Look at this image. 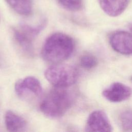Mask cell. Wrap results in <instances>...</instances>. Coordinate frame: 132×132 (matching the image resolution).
Segmentation results:
<instances>
[{
	"label": "cell",
	"mask_w": 132,
	"mask_h": 132,
	"mask_svg": "<svg viewBox=\"0 0 132 132\" xmlns=\"http://www.w3.org/2000/svg\"><path fill=\"white\" fill-rule=\"evenodd\" d=\"M74 46V41L70 36L64 33L56 32L45 41L41 55L46 61L53 63H60L71 56Z\"/></svg>",
	"instance_id": "cell-1"
},
{
	"label": "cell",
	"mask_w": 132,
	"mask_h": 132,
	"mask_svg": "<svg viewBox=\"0 0 132 132\" xmlns=\"http://www.w3.org/2000/svg\"><path fill=\"white\" fill-rule=\"evenodd\" d=\"M67 88L55 87L50 90L41 102L40 108L45 116L57 118L64 115L72 106L74 96Z\"/></svg>",
	"instance_id": "cell-2"
},
{
	"label": "cell",
	"mask_w": 132,
	"mask_h": 132,
	"mask_svg": "<svg viewBox=\"0 0 132 132\" xmlns=\"http://www.w3.org/2000/svg\"><path fill=\"white\" fill-rule=\"evenodd\" d=\"M44 76L55 87L68 88L77 81L79 73L77 69L72 65L58 63L47 68Z\"/></svg>",
	"instance_id": "cell-3"
},
{
	"label": "cell",
	"mask_w": 132,
	"mask_h": 132,
	"mask_svg": "<svg viewBox=\"0 0 132 132\" xmlns=\"http://www.w3.org/2000/svg\"><path fill=\"white\" fill-rule=\"evenodd\" d=\"M14 89L17 95L23 99H30L41 96L42 87L40 81L34 76H27L18 80Z\"/></svg>",
	"instance_id": "cell-4"
},
{
	"label": "cell",
	"mask_w": 132,
	"mask_h": 132,
	"mask_svg": "<svg viewBox=\"0 0 132 132\" xmlns=\"http://www.w3.org/2000/svg\"><path fill=\"white\" fill-rule=\"evenodd\" d=\"M85 129L87 131L109 132L112 131V126L106 113L97 110L89 116Z\"/></svg>",
	"instance_id": "cell-5"
},
{
	"label": "cell",
	"mask_w": 132,
	"mask_h": 132,
	"mask_svg": "<svg viewBox=\"0 0 132 132\" xmlns=\"http://www.w3.org/2000/svg\"><path fill=\"white\" fill-rule=\"evenodd\" d=\"M111 47L123 55L132 54V34L125 31H116L109 38Z\"/></svg>",
	"instance_id": "cell-6"
},
{
	"label": "cell",
	"mask_w": 132,
	"mask_h": 132,
	"mask_svg": "<svg viewBox=\"0 0 132 132\" xmlns=\"http://www.w3.org/2000/svg\"><path fill=\"white\" fill-rule=\"evenodd\" d=\"M103 96L113 103H119L128 99L131 94V90L127 86L121 82H116L104 89Z\"/></svg>",
	"instance_id": "cell-7"
},
{
	"label": "cell",
	"mask_w": 132,
	"mask_h": 132,
	"mask_svg": "<svg viewBox=\"0 0 132 132\" xmlns=\"http://www.w3.org/2000/svg\"><path fill=\"white\" fill-rule=\"evenodd\" d=\"M103 11L108 15L116 17L122 14L128 5V0H99Z\"/></svg>",
	"instance_id": "cell-8"
},
{
	"label": "cell",
	"mask_w": 132,
	"mask_h": 132,
	"mask_svg": "<svg viewBox=\"0 0 132 132\" xmlns=\"http://www.w3.org/2000/svg\"><path fill=\"white\" fill-rule=\"evenodd\" d=\"M5 123L7 129L13 132L23 131L27 124L24 118L11 110L6 112Z\"/></svg>",
	"instance_id": "cell-9"
},
{
	"label": "cell",
	"mask_w": 132,
	"mask_h": 132,
	"mask_svg": "<svg viewBox=\"0 0 132 132\" xmlns=\"http://www.w3.org/2000/svg\"><path fill=\"white\" fill-rule=\"evenodd\" d=\"M16 13L22 15H29L32 11V0H5Z\"/></svg>",
	"instance_id": "cell-10"
},
{
	"label": "cell",
	"mask_w": 132,
	"mask_h": 132,
	"mask_svg": "<svg viewBox=\"0 0 132 132\" xmlns=\"http://www.w3.org/2000/svg\"><path fill=\"white\" fill-rule=\"evenodd\" d=\"M13 35L15 41L22 50L30 55L34 53L32 40L24 35L18 28L13 29Z\"/></svg>",
	"instance_id": "cell-11"
},
{
	"label": "cell",
	"mask_w": 132,
	"mask_h": 132,
	"mask_svg": "<svg viewBox=\"0 0 132 132\" xmlns=\"http://www.w3.org/2000/svg\"><path fill=\"white\" fill-rule=\"evenodd\" d=\"M120 121L122 129L125 131L132 130V110L123 111L120 116Z\"/></svg>",
	"instance_id": "cell-12"
},
{
	"label": "cell",
	"mask_w": 132,
	"mask_h": 132,
	"mask_svg": "<svg viewBox=\"0 0 132 132\" xmlns=\"http://www.w3.org/2000/svg\"><path fill=\"white\" fill-rule=\"evenodd\" d=\"M65 9L72 11L80 10L82 6V0H57Z\"/></svg>",
	"instance_id": "cell-13"
},
{
	"label": "cell",
	"mask_w": 132,
	"mask_h": 132,
	"mask_svg": "<svg viewBox=\"0 0 132 132\" xmlns=\"http://www.w3.org/2000/svg\"><path fill=\"white\" fill-rule=\"evenodd\" d=\"M79 62L81 67L85 69L90 70L96 66L97 60L92 55L85 54L80 57Z\"/></svg>",
	"instance_id": "cell-14"
},
{
	"label": "cell",
	"mask_w": 132,
	"mask_h": 132,
	"mask_svg": "<svg viewBox=\"0 0 132 132\" xmlns=\"http://www.w3.org/2000/svg\"><path fill=\"white\" fill-rule=\"evenodd\" d=\"M130 31L131 32V34H132V24L130 26Z\"/></svg>",
	"instance_id": "cell-15"
}]
</instances>
